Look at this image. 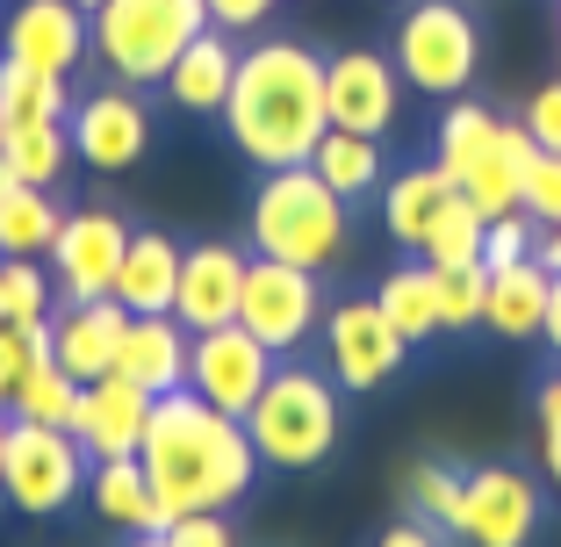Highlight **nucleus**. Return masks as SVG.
<instances>
[{
  "instance_id": "ddd939ff",
  "label": "nucleus",
  "mask_w": 561,
  "mask_h": 547,
  "mask_svg": "<svg viewBox=\"0 0 561 547\" xmlns=\"http://www.w3.org/2000/svg\"><path fill=\"white\" fill-rule=\"evenodd\" d=\"M324 109L331 130H360V137H389L403 116V72L389 50L353 44L324 58Z\"/></svg>"
},
{
  "instance_id": "a18cd8bd",
  "label": "nucleus",
  "mask_w": 561,
  "mask_h": 547,
  "mask_svg": "<svg viewBox=\"0 0 561 547\" xmlns=\"http://www.w3.org/2000/svg\"><path fill=\"white\" fill-rule=\"evenodd\" d=\"M540 266L561 274V224H540Z\"/></svg>"
},
{
  "instance_id": "09e8293b",
  "label": "nucleus",
  "mask_w": 561,
  "mask_h": 547,
  "mask_svg": "<svg viewBox=\"0 0 561 547\" xmlns=\"http://www.w3.org/2000/svg\"><path fill=\"white\" fill-rule=\"evenodd\" d=\"M72 8H87V15H94V8H101V0H72Z\"/></svg>"
},
{
  "instance_id": "f8f14e48",
  "label": "nucleus",
  "mask_w": 561,
  "mask_h": 547,
  "mask_svg": "<svg viewBox=\"0 0 561 547\" xmlns=\"http://www.w3.org/2000/svg\"><path fill=\"white\" fill-rule=\"evenodd\" d=\"M274 367H280V353L266 339H252L245 324H216V332L187 339V389L202 403H216V411H231V418H245L260 403Z\"/></svg>"
},
{
  "instance_id": "4468645a",
  "label": "nucleus",
  "mask_w": 561,
  "mask_h": 547,
  "mask_svg": "<svg viewBox=\"0 0 561 547\" xmlns=\"http://www.w3.org/2000/svg\"><path fill=\"white\" fill-rule=\"evenodd\" d=\"M461 547H533L540 540V482L512 461H482L468 468V498H461Z\"/></svg>"
},
{
  "instance_id": "c03bdc74",
  "label": "nucleus",
  "mask_w": 561,
  "mask_h": 547,
  "mask_svg": "<svg viewBox=\"0 0 561 547\" xmlns=\"http://www.w3.org/2000/svg\"><path fill=\"white\" fill-rule=\"evenodd\" d=\"M540 339L554 346V361H561V274H554V296H547V324H540Z\"/></svg>"
},
{
  "instance_id": "1a4fd4ad",
  "label": "nucleus",
  "mask_w": 561,
  "mask_h": 547,
  "mask_svg": "<svg viewBox=\"0 0 561 547\" xmlns=\"http://www.w3.org/2000/svg\"><path fill=\"white\" fill-rule=\"evenodd\" d=\"M411 361V339L381 317L375 296H339L324 310V367L346 397H375L381 381H397Z\"/></svg>"
},
{
  "instance_id": "bb28decb",
  "label": "nucleus",
  "mask_w": 561,
  "mask_h": 547,
  "mask_svg": "<svg viewBox=\"0 0 561 547\" xmlns=\"http://www.w3.org/2000/svg\"><path fill=\"white\" fill-rule=\"evenodd\" d=\"M87 504L101 512V526H116V533H151V526H159V512H151V482H145V461H137V454L94 461V476H87Z\"/></svg>"
},
{
  "instance_id": "e433bc0d",
  "label": "nucleus",
  "mask_w": 561,
  "mask_h": 547,
  "mask_svg": "<svg viewBox=\"0 0 561 547\" xmlns=\"http://www.w3.org/2000/svg\"><path fill=\"white\" fill-rule=\"evenodd\" d=\"M50 353V332H22V324H0V411H15V389L30 381V367Z\"/></svg>"
},
{
  "instance_id": "72a5a7b5",
  "label": "nucleus",
  "mask_w": 561,
  "mask_h": 547,
  "mask_svg": "<svg viewBox=\"0 0 561 547\" xmlns=\"http://www.w3.org/2000/svg\"><path fill=\"white\" fill-rule=\"evenodd\" d=\"M0 288H8V324L22 332H50V310H58V288L36 260H0Z\"/></svg>"
},
{
  "instance_id": "9b49d317",
  "label": "nucleus",
  "mask_w": 561,
  "mask_h": 547,
  "mask_svg": "<svg viewBox=\"0 0 561 547\" xmlns=\"http://www.w3.org/2000/svg\"><path fill=\"white\" fill-rule=\"evenodd\" d=\"M123 252H130V224H123L116 209H66V224H58V238H50V252H44L58 303L116 296Z\"/></svg>"
},
{
  "instance_id": "aec40b11",
  "label": "nucleus",
  "mask_w": 561,
  "mask_h": 547,
  "mask_svg": "<svg viewBox=\"0 0 561 547\" xmlns=\"http://www.w3.org/2000/svg\"><path fill=\"white\" fill-rule=\"evenodd\" d=\"M231 80H238V36L224 30H202L195 44L165 66V101L181 109V116H224V101H231Z\"/></svg>"
},
{
  "instance_id": "0eeeda50",
  "label": "nucleus",
  "mask_w": 561,
  "mask_h": 547,
  "mask_svg": "<svg viewBox=\"0 0 561 547\" xmlns=\"http://www.w3.org/2000/svg\"><path fill=\"white\" fill-rule=\"evenodd\" d=\"M87 476H94V454L72 440V425H30L15 418L8 432V482L0 498L15 504L22 518H58L87 498Z\"/></svg>"
},
{
  "instance_id": "473e14b6",
  "label": "nucleus",
  "mask_w": 561,
  "mask_h": 547,
  "mask_svg": "<svg viewBox=\"0 0 561 547\" xmlns=\"http://www.w3.org/2000/svg\"><path fill=\"white\" fill-rule=\"evenodd\" d=\"M72 411H80V375H66V367L44 353V361L30 367V381L15 389V411H8V418H30V425H72Z\"/></svg>"
},
{
  "instance_id": "412c9836",
  "label": "nucleus",
  "mask_w": 561,
  "mask_h": 547,
  "mask_svg": "<svg viewBox=\"0 0 561 547\" xmlns=\"http://www.w3.org/2000/svg\"><path fill=\"white\" fill-rule=\"evenodd\" d=\"M181 260H187L181 238H165V231H130V252H123V266H116V303H123L130 317H159V310H173V288H181Z\"/></svg>"
},
{
  "instance_id": "7c9ffc66",
  "label": "nucleus",
  "mask_w": 561,
  "mask_h": 547,
  "mask_svg": "<svg viewBox=\"0 0 561 547\" xmlns=\"http://www.w3.org/2000/svg\"><path fill=\"white\" fill-rule=\"evenodd\" d=\"M482 231H490V216L454 187L446 209H439V224L425 231V252H417V260L425 266H482Z\"/></svg>"
},
{
  "instance_id": "4c0bfd02",
  "label": "nucleus",
  "mask_w": 561,
  "mask_h": 547,
  "mask_svg": "<svg viewBox=\"0 0 561 547\" xmlns=\"http://www.w3.org/2000/svg\"><path fill=\"white\" fill-rule=\"evenodd\" d=\"M533 432H540L547 482H561V361H554V375L540 381V397H533Z\"/></svg>"
},
{
  "instance_id": "393cba45",
  "label": "nucleus",
  "mask_w": 561,
  "mask_h": 547,
  "mask_svg": "<svg viewBox=\"0 0 561 547\" xmlns=\"http://www.w3.org/2000/svg\"><path fill=\"white\" fill-rule=\"evenodd\" d=\"M58 224H66L58 187H22V181L0 187V260H44Z\"/></svg>"
},
{
  "instance_id": "c756f323",
  "label": "nucleus",
  "mask_w": 561,
  "mask_h": 547,
  "mask_svg": "<svg viewBox=\"0 0 561 547\" xmlns=\"http://www.w3.org/2000/svg\"><path fill=\"white\" fill-rule=\"evenodd\" d=\"M72 101H80V94H72V80L0 66V130H8V123H66Z\"/></svg>"
},
{
  "instance_id": "a19ab883",
  "label": "nucleus",
  "mask_w": 561,
  "mask_h": 547,
  "mask_svg": "<svg viewBox=\"0 0 561 547\" xmlns=\"http://www.w3.org/2000/svg\"><path fill=\"white\" fill-rule=\"evenodd\" d=\"M202 8H209V30L224 36H260L274 22V0H202Z\"/></svg>"
},
{
  "instance_id": "6ab92c4d",
  "label": "nucleus",
  "mask_w": 561,
  "mask_h": 547,
  "mask_svg": "<svg viewBox=\"0 0 561 547\" xmlns=\"http://www.w3.org/2000/svg\"><path fill=\"white\" fill-rule=\"evenodd\" d=\"M187 324L173 310L159 317H130L123 324V346H116V375L137 381V389H151V397H165V389H187Z\"/></svg>"
},
{
  "instance_id": "f257e3e1",
  "label": "nucleus",
  "mask_w": 561,
  "mask_h": 547,
  "mask_svg": "<svg viewBox=\"0 0 561 547\" xmlns=\"http://www.w3.org/2000/svg\"><path fill=\"white\" fill-rule=\"evenodd\" d=\"M137 461H145L159 526H173L187 512H231L238 498H252V482H260V447H252L245 418L202 403L195 389L151 397Z\"/></svg>"
},
{
  "instance_id": "c85d7f7f",
  "label": "nucleus",
  "mask_w": 561,
  "mask_h": 547,
  "mask_svg": "<svg viewBox=\"0 0 561 547\" xmlns=\"http://www.w3.org/2000/svg\"><path fill=\"white\" fill-rule=\"evenodd\" d=\"M375 303H381V317H389L411 346H425V339L446 332V317H439V274H432L425 260H417V266H389L381 288H375Z\"/></svg>"
},
{
  "instance_id": "39448f33",
  "label": "nucleus",
  "mask_w": 561,
  "mask_h": 547,
  "mask_svg": "<svg viewBox=\"0 0 561 547\" xmlns=\"http://www.w3.org/2000/svg\"><path fill=\"white\" fill-rule=\"evenodd\" d=\"M209 30L202 0H101L94 8V58L123 87H159L165 66Z\"/></svg>"
},
{
  "instance_id": "c9c22d12",
  "label": "nucleus",
  "mask_w": 561,
  "mask_h": 547,
  "mask_svg": "<svg viewBox=\"0 0 561 547\" xmlns=\"http://www.w3.org/2000/svg\"><path fill=\"white\" fill-rule=\"evenodd\" d=\"M518 260H540V216H526V209L490 216V231H482V266H518Z\"/></svg>"
},
{
  "instance_id": "49530a36",
  "label": "nucleus",
  "mask_w": 561,
  "mask_h": 547,
  "mask_svg": "<svg viewBox=\"0 0 561 547\" xmlns=\"http://www.w3.org/2000/svg\"><path fill=\"white\" fill-rule=\"evenodd\" d=\"M130 547H173V533H165V526H151V533H130Z\"/></svg>"
},
{
  "instance_id": "5701e85b",
  "label": "nucleus",
  "mask_w": 561,
  "mask_h": 547,
  "mask_svg": "<svg viewBox=\"0 0 561 547\" xmlns=\"http://www.w3.org/2000/svg\"><path fill=\"white\" fill-rule=\"evenodd\" d=\"M547 296H554V274H547L540 260L490 266V303H482V332H496V339H540V324H547Z\"/></svg>"
},
{
  "instance_id": "37998d69",
  "label": "nucleus",
  "mask_w": 561,
  "mask_h": 547,
  "mask_svg": "<svg viewBox=\"0 0 561 547\" xmlns=\"http://www.w3.org/2000/svg\"><path fill=\"white\" fill-rule=\"evenodd\" d=\"M454 533H439V526H425V518H397V526H381L375 533V547H446Z\"/></svg>"
},
{
  "instance_id": "7ed1b4c3",
  "label": "nucleus",
  "mask_w": 561,
  "mask_h": 547,
  "mask_svg": "<svg viewBox=\"0 0 561 547\" xmlns=\"http://www.w3.org/2000/svg\"><path fill=\"white\" fill-rule=\"evenodd\" d=\"M245 246L260 252V260H288V266L324 274V266H339L346 246H353V209L317 167L260 173V187H252V202H245Z\"/></svg>"
},
{
  "instance_id": "f3484780",
  "label": "nucleus",
  "mask_w": 561,
  "mask_h": 547,
  "mask_svg": "<svg viewBox=\"0 0 561 547\" xmlns=\"http://www.w3.org/2000/svg\"><path fill=\"white\" fill-rule=\"evenodd\" d=\"M145 418H151V389L123 381L116 367L94 381H80V411H72V440H80L94 461H116V454L145 447Z\"/></svg>"
},
{
  "instance_id": "a211bd4d",
  "label": "nucleus",
  "mask_w": 561,
  "mask_h": 547,
  "mask_svg": "<svg viewBox=\"0 0 561 547\" xmlns=\"http://www.w3.org/2000/svg\"><path fill=\"white\" fill-rule=\"evenodd\" d=\"M123 324H130V310H123L116 296L101 303H58L50 310V361L66 367V375L94 381L116 367V346H123Z\"/></svg>"
},
{
  "instance_id": "2f4dec72",
  "label": "nucleus",
  "mask_w": 561,
  "mask_h": 547,
  "mask_svg": "<svg viewBox=\"0 0 561 547\" xmlns=\"http://www.w3.org/2000/svg\"><path fill=\"white\" fill-rule=\"evenodd\" d=\"M403 498H411V518H425V526L454 533V526H461V498H468V468L417 461L411 476H403Z\"/></svg>"
},
{
  "instance_id": "ea45409f",
  "label": "nucleus",
  "mask_w": 561,
  "mask_h": 547,
  "mask_svg": "<svg viewBox=\"0 0 561 547\" xmlns=\"http://www.w3.org/2000/svg\"><path fill=\"white\" fill-rule=\"evenodd\" d=\"M518 123L533 130V145H540V151H561V72H554V80H540V87L526 94Z\"/></svg>"
},
{
  "instance_id": "b1692460",
  "label": "nucleus",
  "mask_w": 561,
  "mask_h": 547,
  "mask_svg": "<svg viewBox=\"0 0 561 547\" xmlns=\"http://www.w3.org/2000/svg\"><path fill=\"white\" fill-rule=\"evenodd\" d=\"M446 195H454V181H446L439 167H403L381 181V224H389V238H397L403 252H425V231L439 224Z\"/></svg>"
},
{
  "instance_id": "9d476101",
  "label": "nucleus",
  "mask_w": 561,
  "mask_h": 547,
  "mask_svg": "<svg viewBox=\"0 0 561 547\" xmlns=\"http://www.w3.org/2000/svg\"><path fill=\"white\" fill-rule=\"evenodd\" d=\"M87 58H94V15L72 0H15L0 15V66L72 80Z\"/></svg>"
},
{
  "instance_id": "423d86ee",
  "label": "nucleus",
  "mask_w": 561,
  "mask_h": 547,
  "mask_svg": "<svg viewBox=\"0 0 561 547\" xmlns=\"http://www.w3.org/2000/svg\"><path fill=\"white\" fill-rule=\"evenodd\" d=\"M389 58H397L411 94L454 101L482 72V22L468 15V0H411L397 36H389Z\"/></svg>"
},
{
  "instance_id": "58836bf2",
  "label": "nucleus",
  "mask_w": 561,
  "mask_h": 547,
  "mask_svg": "<svg viewBox=\"0 0 561 547\" xmlns=\"http://www.w3.org/2000/svg\"><path fill=\"white\" fill-rule=\"evenodd\" d=\"M518 209L540 216V224H561V151H540L526 167V202Z\"/></svg>"
},
{
  "instance_id": "a878e982",
  "label": "nucleus",
  "mask_w": 561,
  "mask_h": 547,
  "mask_svg": "<svg viewBox=\"0 0 561 547\" xmlns=\"http://www.w3.org/2000/svg\"><path fill=\"white\" fill-rule=\"evenodd\" d=\"M0 173L22 187H58L72 173V130L66 123H8L0 130Z\"/></svg>"
},
{
  "instance_id": "2eb2a0df",
  "label": "nucleus",
  "mask_w": 561,
  "mask_h": 547,
  "mask_svg": "<svg viewBox=\"0 0 561 547\" xmlns=\"http://www.w3.org/2000/svg\"><path fill=\"white\" fill-rule=\"evenodd\" d=\"M66 130H72V159H80V167H94V173H130L137 159L151 151V109H145V94H137V87L108 80V87H94V94L72 101Z\"/></svg>"
},
{
  "instance_id": "de8ad7c7",
  "label": "nucleus",
  "mask_w": 561,
  "mask_h": 547,
  "mask_svg": "<svg viewBox=\"0 0 561 547\" xmlns=\"http://www.w3.org/2000/svg\"><path fill=\"white\" fill-rule=\"evenodd\" d=\"M8 432H15V418L0 411V482H8Z\"/></svg>"
},
{
  "instance_id": "79ce46f5",
  "label": "nucleus",
  "mask_w": 561,
  "mask_h": 547,
  "mask_svg": "<svg viewBox=\"0 0 561 547\" xmlns=\"http://www.w3.org/2000/svg\"><path fill=\"white\" fill-rule=\"evenodd\" d=\"M173 547H238V526L224 512H187V518H173Z\"/></svg>"
},
{
  "instance_id": "f03ea898",
  "label": "nucleus",
  "mask_w": 561,
  "mask_h": 547,
  "mask_svg": "<svg viewBox=\"0 0 561 547\" xmlns=\"http://www.w3.org/2000/svg\"><path fill=\"white\" fill-rule=\"evenodd\" d=\"M224 130L260 173L310 167V151L324 145L331 109H324V58L302 36H266V44L238 50V80L224 101Z\"/></svg>"
},
{
  "instance_id": "dca6fc26",
  "label": "nucleus",
  "mask_w": 561,
  "mask_h": 547,
  "mask_svg": "<svg viewBox=\"0 0 561 547\" xmlns=\"http://www.w3.org/2000/svg\"><path fill=\"white\" fill-rule=\"evenodd\" d=\"M245 266L252 246L231 238H202L181 260V288H173V317L187 332H216V324H238V296H245Z\"/></svg>"
},
{
  "instance_id": "cd10ccee",
  "label": "nucleus",
  "mask_w": 561,
  "mask_h": 547,
  "mask_svg": "<svg viewBox=\"0 0 561 547\" xmlns=\"http://www.w3.org/2000/svg\"><path fill=\"white\" fill-rule=\"evenodd\" d=\"M310 167L346 202H367L389 181V145H381V137H360V130H324V145L310 151Z\"/></svg>"
},
{
  "instance_id": "20e7f679",
  "label": "nucleus",
  "mask_w": 561,
  "mask_h": 547,
  "mask_svg": "<svg viewBox=\"0 0 561 547\" xmlns=\"http://www.w3.org/2000/svg\"><path fill=\"white\" fill-rule=\"evenodd\" d=\"M245 432L260 447V468H324L331 447L346 440V389L331 381V367L310 361H280L274 381L260 389V403L245 411Z\"/></svg>"
},
{
  "instance_id": "f704fd0d",
  "label": "nucleus",
  "mask_w": 561,
  "mask_h": 547,
  "mask_svg": "<svg viewBox=\"0 0 561 547\" xmlns=\"http://www.w3.org/2000/svg\"><path fill=\"white\" fill-rule=\"evenodd\" d=\"M432 274H439V317H446V332H482L490 266H432Z\"/></svg>"
},
{
  "instance_id": "6e6552de",
  "label": "nucleus",
  "mask_w": 561,
  "mask_h": 547,
  "mask_svg": "<svg viewBox=\"0 0 561 547\" xmlns=\"http://www.w3.org/2000/svg\"><path fill=\"white\" fill-rule=\"evenodd\" d=\"M324 310H331L324 303V274L288 266V260H260V252H252L245 296H238V324H245L252 339H266L280 361H296V353L324 332Z\"/></svg>"
},
{
  "instance_id": "4be33fe9",
  "label": "nucleus",
  "mask_w": 561,
  "mask_h": 547,
  "mask_svg": "<svg viewBox=\"0 0 561 547\" xmlns=\"http://www.w3.org/2000/svg\"><path fill=\"white\" fill-rule=\"evenodd\" d=\"M540 159V145H533V130L518 116H504V130H496V145L476 159V173L461 181V195L476 202L482 216H512L518 202H526V167Z\"/></svg>"
}]
</instances>
